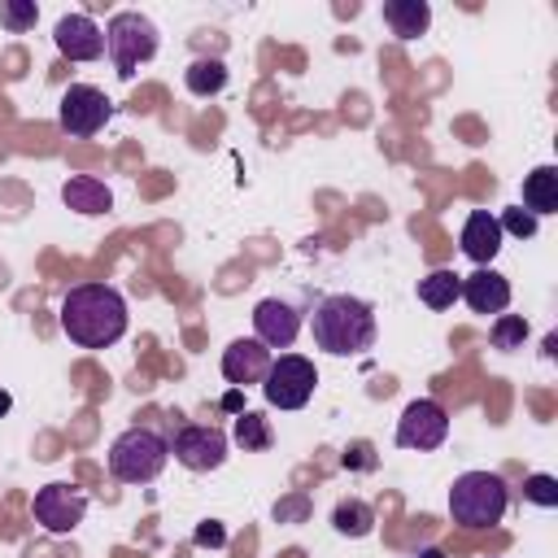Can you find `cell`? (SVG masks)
I'll return each mask as SVG.
<instances>
[{
  "mask_svg": "<svg viewBox=\"0 0 558 558\" xmlns=\"http://www.w3.org/2000/svg\"><path fill=\"white\" fill-rule=\"evenodd\" d=\"M488 336H493V349L514 353V349H523V340H527V318H523V314H497Z\"/></svg>",
  "mask_w": 558,
  "mask_h": 558,
  "instance_id": "obj_23",
  "label": "cell"
},
{
  "mask_svg": "<svg viewBox=\"0 0 558 558\" xmlns=\"http://www.w3.org/2000/svg\"><path fill=\"white\" fill-rule=\"evenodd\" d=\"M39 22V4L35 0H4L0 4V26H9L13 35H26Z\"/></svg>",
  "mask_w": 558,
  "mask_h": 558,
  "instance_id": "obj_24",
  "label": "cell"
},
{
  "mask_svg": "<svg viewBox=\"0 0 558 558\" xmlns=\"http://www.w3.org/2000/svg\"><path fill=\"white\" fill-rule=\"evenodd\" d=\"M170 462V440L157 427H126L109 445V475L118 484H153Z\"/></svg>",
  "mask_w": 558,
  "mask_h": 558,
  "instance_id": "obj_4",
  "label": "cell"
},
{
  "mask_svg": "<svg viewBox=\"0 0 558 558\" xmlns=\"http://www.w3.org/2000/svg\"><path fill=\"white\" fill-rule=\"evenodd\" d=\"M344 466H357V471H371V466H375V453H371V445H366V440H357V445H349V449H344Z\"/></svg>",
  "mask_w": 558,
  "mask_h": 558,
  "instance_id": "obj_28",
  "label": "cell"
},
{
  "mask_svg": "<svg viewBox=\"0 0 558 558\" xmlns=\"http://www.w3.org/2000/svg\"><path fill=\"white\" fill-rule=\"evenodd\" d=\"M270 362H275V353H270L262 340L240 336V340H231V344L222 349V379H227L231 388L262 384V379H266V371H270Z\"/></svg>",
  "mask_w": 558,
  "mask_h": 558,
  "instance_id": "obj_12",
  "label": "cell"
},
{
  "mask_svg": "<svg viewBox=\"0 0 558 558\" xmlns=\"http://www.w3.org/2000/svg\"><path fill=\"white\" fill-rule=\"evenodd\" d=\"M310 331H314V344L331 357H357L375 344V310L362 301V296H349V292H336V296H323L310 314Z\"/></svg>",
  "mask_w": 558,
  "mask_h": 558,
  "instance_id": "obj_2",
  "label": "cell"
},
{
  "mask_svg": "<svg viewBox=\"0 0 558 558\" xmlns=\"http://www.w3.org/2000/svg\"><path fill=\"white\" fill-rule=\"evenodd\" d=\"M61 331L78 349H109L126 336V296L113 283H74L61 296Z\"/></svg>",
  "mask_w": 558,
  "mask_h": 558,
  "instance_id": "obj_1",
  "label": "cell"
},
{
  "mask_svg": "<svg viewBox=\"0 0 558 558\" xmlns=\"http://www.w3.org/2000/svg\"><path fill=\"white\" fill-rule=\"evenodd\" d=\"M52 44H57V52L70 57V61H96V57H105V31H100L87 13H65V17H57Z\"/></svg>",
  "mask_w": 558,
  "mask_h": 558,
  "instance_id": "obj_13",
  "label": "cell"
},
{
  "mask_svg": "<svg viewBox=\"0 0 558 558\" xmlns=\"http://www.w3.org/2000/svg\"><path fill=\"white\" fill-rule=\"evenodd\" d=\"M384 22H388V31L397 39H418L432 26V4L427 0H388L384 4Z\"/></svg>",
  "mask_w": 558,
  "mask_h": 558,
  "instance_id": "obj_17",
  "label": "cell"
},
{
  "mask_svg": "<svg viewBox=\"0 0 558 558\" xmlns=\"http://www.w3.org/2000/svg\"><path fill=\"white\" fill-rule=\"evenodd\" d=\"M331 527H336L340 536H349V541H362V536L375 532V506L362 501V497H340V501L331 506Z\"/></svg>",
  "mask_w": 558,
  "mask_h": 558,
  "instance_id": "obj_19",
  "label": "cell"
},
{
  "mask_svg": "<svg viewBox=\"0 0 558 558\" xmlns=\"http://www.w3.org/2000/svg\"><path fill=\"white\" fill-rule=\"evenodd\" d=\"M105 52H109L118 78H135V70L157 57V26H153V17H144L140 9L113 13L109 26H105Z\"/></svg>",
  "mask_w": 558,
  "mask_h": 558,
  "instance_id": "obj_5",
  "label": "cell"
},
{
  "mask_svg": "<svg viewBox=\"0 0 558 558\" xmlns=\"http://www.w3.org/2000/svg\"><path fill=\"white\" fill-rule=\"evenodd\" d=\"M497 227H501V235H519V240H532V235H536V227H541V218H536V214H527L523 205H510V209L497 218Z\"/></svg>",
  "mask_w": 558,
  "mask_h": 558,
  "instance_id": "obj_26",
  "label": "cell"
},
{
  "mask_svg": "<svg viewBox=\"0 0 558 558\" xmlns=\"http://www.w3.org/2000/svg\"><path fill=\"white\" fill-rule=\"evenodd\" d=\"M183 83L192 96H218L227 87V65L218 57H196L187 70H183Z\"/></svg>",
  "mask_w": 558,
  "mask_h": 558,
  "instance_id": "obj_21",
  "label": "cell"
},
{
  "mask_svg": "<svg viewBox=\"0 0 558 558\" xmlns=\"http://www.w3.org/2000/svg\"><path fill=\"white\" fill-rule=\"evenodd\" d=\"M192 541H196V545L218 549V545L227 541V532H222V523H214V519H209V523H201V527H196V536H192Z\"/></svg>",
  "mask_w": 558,
  "mask_h": 558,
  "instance_id": "obj_29",
  "label": "cell"
},
{
  "mask_svg": "<svg viewBox=\"0 0 558 558\" xmlns=\"http://www.w3.org/2000/svg\"><path fill=\"white\" fill-rule=\"evenodd\" d=\"M314 384H318V371H314L310 357H301V353H279V357L270 362L266 379H262V397H266V405H275V410H301V405H310Z\"/></svg>",
  "mask_w": 558,
  "mask_h": 558,
  "instance_id": "obj_6",
  "label": "cell"
},
{
  "mask_svg": "<svg viewBox=\"0 0 558 558\" xmlns=\"http://www.w3.org/2000/svg\"><path fill=\"white\" fill-rule=\"evenodd\" d=\"M445 436H449V414H445V405L432 401V397L410 401V405L401 410V418H397V445H401V449L427 453V449H440Z\"/></svg>",
  "mask_w": 558,
  "mask_h": 558,
  "instance_id": "obj_10",
  "label": "cell"
},
{
  "mask_svg": "<svg viewBox=\"0 0 558 558\" xmlns=\"http://www.w3.org/2000/svg\"><path fill=\"white\" fill-rule=\"evenodd\" d=\"M231 440H235L244 453H266V449L275 445L270 418L257 414V410H240V414H235V432H231Z\"/></svg>",
  "mask_w": 558,
  "mask_h": 558,
  "instance_id": "obj_20",
  "label": "cell"
},
{
  "mask_svg": "<svg viewBox=\"0 0 558 558\" xmlns=\"http://www.w3.org/2000/svg\"><path fill=\"white\" fill-rule=\"evenodd\" d=\"M523 209L536 218L558 214V166H536L523 179Z\"/></svg>",
  "mask_w": 558,
  "mask_h": 558,
  "instance_id": "obj_18",
  "label": "cell"
},
{
  "mask_svg": "<svg viewBox=\"0 0 558 558\" xmlns=\"http://www.w3.org/2000/svg\"><path fill=\"white\" fill-rule=\"evenodd\" d=\"M458 288H462V275L458 270H432L418 279V301L427 310H449L458 301Z\"/></svg>",
  "mask_w": 558,
  "mask_h": 558,
  "instance_id": "obj_22",
  "label": "cell"
},
{
  "mask_svg": "<svg viewBox=\"0 0 558 558\" xmlns=\"http://www.w3.org/2000/svg\"><path fill=\"white\" fill-rule=\"evenodd\" d=\"M506 510H510V488L493 471H462L449 488V514L458 527H471V532L497 527Z\"/></svg>",
  "mask_w": 558,
  "mask_h": 558,
  "instance_id": "obj_3",
  "label": "cell"
},
{
  "mask_svg": "<svg viewBox=\"0 0 558 558\" xmlns=\"http://www.w3.org/2000/svg\"><path fill=\"white\" fill-rule=\"evenodd\" d=\"M523 501H532V506H541V510H554V506H558V480L545 475V471L527 475V480H523Z\"/></svg>",
  "mask_w": 558,
  "mask_h": 558,
  "instance_id": "obj_25",
  "label": "cell"
},
{
  "mask_svg": "<svg viewBox=\"0 0 558 558\" xmlns=\"http://www.w3.org/2000/svg\"><path fill=\"white\" fill-rule=\"evenodd\" d=\"M310 510H314L310 493H288V497L275 501V523H305Z\"/></svg>",
  "mask_w": 558,
  "mask_h": 558,
  "instance_id": "obj_27",
  "label": "cell"
},
{
  "mask_svg": "<svg viewBox=\"0 0 558 558\" xmlns=\"http://www.w3.org/2000/svg\"><path fill=\"white\" fill-rule=\"evenodd\" d=\"M501 227H497V214L488 209H471L466 222H462V253L475 262V266H488L497 253H501Z\"/></svg>",
  "mask_w": 558,
  "mask_h": 558,
  "instance_id": "obj_15",
  "label": "cell"
},
{
  "mask_svg": "<svg viewBox=\"0 0 558 558\" xmlns=\"http://www.w3.org/2000/svg\"><path fill=\"white\" fill-rule=\"evenodd\" d=\"M227 449H231V440L214 423H187L170 436V453L187 471H218L227 462Z\"/></svg>",
  "mask_w": 558,
  "mask_h": 558,
  "instance_id": "obj_8",
  "label": "cell"
},
{
  "mask_svg": "<svg viewBox=\"0 0 558 558\" xmlns=\"http://www.w3.org/2000/svg\"><path fill=\"white\" fill-rule=\"evenodd\" d=\"M0 410H9V397H4V392H0Z\"/></svg>",
  "mask_w": 558,
  "mask_h": 558,
  "instance_id": "obj_31",
  "label": "cell"
},
{
  "mask_svg": "<svg viewBox=\"0 0 558 558\" xmlns=\"http://www.w3.org/2000/svg\"><path fill=\"white\" fill-rule=\"evenodd\" d=\"M458 296H462L475 314H493V318H497V314H506V305H510V283H506V275L480 266V270L462 275Z\"/></svg>",
  "mask_w": 558,
  "mask_h": 558,
  "instance_id": "obj_14",
  "label": "cell"
},
{
  "mask_svg": "<svg viewBox=\"0 0 558 558\" xmlns=\"http://www.w3.org/2000/svg\"><path fill=\"white\" fill-rule=\"evenodd\" d=\"M31 514H35V523L44 527V532H52V536H70L78 523H83V514H87V493L83 488H74V484H44L39 493H35V501H31Z\"/></svg>",
  "mask_w": 558,
  "mask_h": 558,
  "instance_id": "obj_9",
  "label": "cell"
},
{
  "mask_svg": "<svg viewBox=\"0 0 558 558\" xmlns=\"http://www.w3.org/2000/svg\"><path fill=\"white\" fill-rule=\"evenodd\" d=\"M296 336H301V310L296 305H288L279 296L257 301V310H253V340H262L275 353V349H292Z\"/></svg>",
  "mask_w": 558,
  "mask_h": 558,
  "instance_id": "obj_11",
  "label": "cell"
},
{
  "mask_svg": "<svg viewBox=\"0 0 558 558\" xmlns=\"http://www.w3.org/2000/svg\"><path fill=\"white\" fill-rule=\"evenodd\" d=\"M109 113H113L109 96L100 87H92V83H70L61 92V105H57V122L74 140H92L109 122Z\"/></svg>",
  "mask_w": 558,
  "mask_h": 558,
  "instance_id": "obj_7",
  "label": "cell"
},
{
  "mask_svg": "<svg viewBox=\"0 0 558 558\" xmlns=\"http://www.w3.org/2000/svg\"><path fill=\"white\" fill-rule=\"evenodd\" d=\"M61 201H65L74 214H87V218L113 209V192L105 187V179H92V174H70V179L61 183Z\"/></svg>",
  "mask_w": 558,
  "mask_h": 558,
  "instance_id": "obj_16",
  "label": "cell"
},
{
  "mask_svg": "<svg viewBox=\"0 0 558 558\" xmlns=\"http://www.w3.org/2000/svg\"><path fill=\"white\" fill-rule=\"evenodd\" d=\"M414 558H445V549H436V545H427V549H418Z\"/></svg>",
  "mask_w": 558,
  "mask_h": 558,
  "instance_id": "obj_30",
  "label": "cell"
}]
</instances>
